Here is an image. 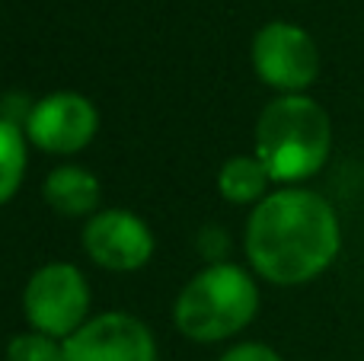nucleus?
Listing matches in <instances>:
<instances>
[{"mask_svg":"<svg viewBox=\"0 0 364 361\" xmlns=\"http://www.w3.org/2000/svg\"><path fill=\"white\" fill-rule=\"evenodd\" d=\"M96 109L80 93H51L29 112L26 131L36 147L48 153H74L87 147L96 134Z\"/></svg>","mask_w":364,"mask_h":361,"instance_id":"nucleus-7","label":"nucleus"},{"mask_svg":"<svg viewBox=\"0 0 364 361\" xmlns=\"http://www.w3.org/2000/svg\"><path fill=\"white\" fill-rule=\"evenodd\" d=\"M252 68L262 77V83L294 96L316 80L320 51L301 26L269 23L252 38Z\"/></svg>","mask_w":364,"mask_h":361,"instance_id":"nucleus-5","label":"nucleus"},{"mask_svg":"<svg viewBox=\"0 0 364 361\" xmlns=\"http://www.w3.org/2000/svg\"><path fill=\"white\" fill-rule=\"evenodd\" d=\"M259 307V291L240 266L220 262L198 272L176 301V326L188 339L218 343L240 333Z\"/></svg>","mask_w":364,"mask_h":361,"instance_id":"nucleus-3","label":"nucleus"},{"mask_svg":"<svg viewBox=\"0 0 364 361\" xmlns=\"http://www.w3.org/2000/svg\"><path fill=\"white\" fill-rule=\"evenodd\" d=\"M26 170V147L19 138V128L13 122L0 119V205L10 202L13 192L23 183Z\"/></svg>","mask_w":364,"mask_h":361,"instance_id":"nucleus-11","label":"nucleus"},{"mask_svg":"<svg viewBox=\"0 0 364 361\" xmlns=\"http://www.w3.org/2000/svg\"><path fill=\"white\" fill-rule=\"evenodd\" d=\"M6 361H64V345H55V339L42 333H29L13 339Z\"/></svg>","mask_w":364,"mask_h":361,"instance_id":"nucleus-12","label":"nucleus"},{"mask_svg":"<svg viewBox=\"0 0 364 361\" xmlns=\"http://www.w3.org/2000/svg\"><path fill=\"white\" fill-rule=\"evenodd\" d=\"M220 361H282L269 345H259V343H246V345H237L230 349Z\"/></svg>","mask_w":364,"mask_h":361,"instance_id":"nucleus-13","label":"nucleus"},{"mask_svg":"<svg viewBox=\"0 0 364 361\" xmlns=\"http://www.w3.org/2000/svg\"><path fill=\"white\" fill-rule=\"evenodd\" d=\"M342 234L333 205L310 189L262 198L246 224V253L265 281L304 285L333 266Z\"/></svg>","mask_w":364,"mask_h":361,"instance_id":"nucleus-1","label":"nucleus"},{"mask_svg":"<svg viewBox=\"0 0 364 361\" xmlns=\"http://www.w3.org/2000/svg\"><path fill=\"white\" fill-rule=\"evenodd\" d=\"M90 259L112 272H134L154 253V237L141 217L128 211H100L83 230Z\"/></svg>","mask_w":364,"mask_h":361,"instance_id":"nucleus-8","label":"nucleus"},{"mask_svg":"<svg viewBox=\"0 0 364 361\" xmlns=\"http://www.w3.org/2000/svg\"><path fill=\"white\" fill-rule=\"evenodd\" d=\"M269 179H272L269 170L262 166L259 157H233V160H227L224 170H220L218 189H220V195L230 198V202L246 205L262 195Z\"/></svg>","mask_w":364,"mask_h":361,"instance_id":"nucleus-10","label":"nucleus"},{"mask_svg":"<svg viewBox=\"0 0 364 361\" xmlns=\"http://www.w3.org/2000/svg\"><path fill=\"white\" fill-rule=\"evenodd\" d=\"M26 317L42 336H74L80 330L90 307V288L83 275L74 266H55L38 269L26 285Z\"/></svg>","mask_w":364,"mask_h":361,"instance_id":"nucleus-4","label":"nucleus"},{"mask_svg":"<svg viewBox=\"0 0 364 361\" xmlns=\"http://www.w3.org/2000/svg\"><path fill=\"white\" fill-rule=\"evenodd\" d=\"M45 198L61 215H87L100 202V183L80 166H61L45 179Z\"/></svg>","mask_w":364,"mask_h":361,"instance_id":"nucleus-9","label":"nucleus"},{"mask_svg":"<svg viewBox=\"0 0 364 361\" xmlns=\"http://www.w3.org/2000/svg\"><path fill=\"white\" fill-rule=\"evenodd\" d=\"M333 147V125L310 96H282L269 102L256 125V157L272 179L301 183L323 170Z\"/></svg>","mask_w":364,"mask_h":361,"instance_id":"nucleus-2","label":"nucleus"},{"mask_svg":"<svg viewBox=\"0 0 364 361\" xmlns=\"http://www.w3.org/2000/svg\"><path fill=\"white\" fill-rule=\"evenodd\" d=\"M64 361H157V345L141 320L102 313L64 343Z\"/></svg>","mask_w":364,"mask_h":361,"instance_id":"nucleus-6","label":"nucleus"}]
</instances>
